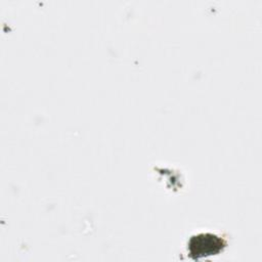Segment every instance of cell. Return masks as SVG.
Instances as JSON below:
<instances>
[{
    "mask_svg": "<svg viewBox=\"0 0 262 262\" xmlns=\"http://www.w3.org/2000/svg\"><path fill=\"white\" fill-rule=\"evenodd\" d=\"M190 252L195 257L218 253L223 246V241L213 234H201L192 237L189 244Z\"/></svg>",
    "mask_w": 262,
    "mask_h": 262,
    "instance_id": "cell-1",
    "label": "cell"
}]
</instances>
